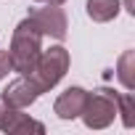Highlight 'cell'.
I'll list each match as a JSON object with an SVG mask.
<instances>
[{
	"mask_svg": "<svg viewBox=\"0 0 135 135\" xmlns=\"http://www.w3.org/2000/svg\"><path fill=\"white\" fill-rule=\"evenodd\" d=\"M37 3H53V6H64L66 0H37Z\"/></svg>",
	"mask_w": 135,
	"mask_h": 135,
	"instance_id": "12",
	"label": "cell"
},
{
	"mask_svg": "<svg viewBox=\"0 0 135 135\" xmlns=\"http://www.w3.org/2000/svg\"><path fill=\"white\" fill-rule=\"evenodd\" d=\"M42 50V35L40 29L32 24V19H21L13 29V37H11V48H8V56H11V69L19 72V74H27L32 72V66L37 61Z\"/></svg>",
	"mask_w": 135,
	"mask_h": 135,
	"instance_id": "1",
	"label": "cell"
},
{
	"mask_svg": "<svg viewBox=\"0 0 135 135\" xmlns=\"http://www.w3.org/2000/svg\"><path fill=\"white\" fill-rule=\"evenodd\" d=\"M85 8H88V16H90L93 21L106 24V21H111V19L119 16L122 3H119V0H88Z\"/></svg>",
	"mask_w": 135,
	"mask_h": 135,
	"instance_id": "7",
	"label": "cell"
},
{
	"mask_svg": "<svg viewBox=\"0 0 135 135\" xmlns=\"http://www.w3.org/2000/svg\"><path fill=\"white\" fill-rule=\"evenodd\" d=\"M8 72H13L11 69V56H8V50H0V80H6Z\"/></svg>",
	"mask_w": 135,
	"mask_h": 135,
	"instance_id": "11",
	"label": "cell"
},
{
	"mask_svg": "<svg viewBox=\"0 0 135 135\" xmlns=\"http://www.w3.org/2000/svg\"><path fill=\"white\" fill-rule=\"evenodd\" d=\"M117 114L122 117V124L127 130L135 127V95L132 93H117Z\"/></svg>",
	"mask_w": 135,
	"mask_h": 135,
	"instance_id": "9",
	"label": "cell"
},
{
	"mask_svg": "<svg viewBox=\"0 0 135 135\" xmlns=\"http://www.w3.org/2000/svg\"><path fill=\"white\" fill-rule=\"evenodd\" d=\"M29 19H32V24L40 29L42 37H53V40H64V37H66L69 21H66V13H64L61 6L45 3L42 8H32V11H29Z\"/></svg>",
	"mask_w": 135,
	"mask_h": 135,
	"instance_id": "4",
	"label": "cell"
},
{
	"mask_svg": "<svg viewBox=\"0 0 135 135\" xmlns=\"http://www.w3.org/2000/svg\"><path fill=\"white\" fill-rule=\"evenodd\" d=\"M124 8H127L130 13H135V8H132V0H124Z\"/></svg>",
	"mask_w": 135,
	"mask_h": 135,
	"instance_id": "13",
	"label": "cell"
},
{
	"mask_svg": "<svg viewBox=\"0 0 135 135\" xmlns=\"http://www.w3.org/2000/svg\"><path fill=\"white\" fill-rule=\"evenodd\" d=\"M0 95H3L13 109H27V106H32V103L40 98V90L35 88V82H32L27 74H21L19 80H13Z\"/></svg>",
	"mask_w": 135,
	"mask_h": 135,
	"instance_id": "6",
	"label": "cell"
},
{
	"mask_svg": "<svg viewBox=\"0 0 135 135\" xmlns=\"http://www.w3.org/2000/svg\"><path fill=\"white\" fill-rule=\"evenodd\" d=\"M19 114H21V109H13V106H11V103L3 98V95H0V130L11 135V127L16 124Z\"/></svg>",
	"mask_w": 135,
	"mask_h": 135,
	"instance_id": "10",
	"label": "cell"
},
{
	"mask_svg": "<svg viewBox=\"0 0 135 135\" xmlns=\"http://www.w3.org/2000/svg\"><path fill=\"white\" fill-rule=\"evenodd\" d=\"M80 119L85 122V127L90 130H103L117 119V93L109 88H98L93 93H88V103L80 114Z\"/></svg>",
	"mask_w": 135,
	"mask_h": 135,
	"instance_id": "3",
	"label": "cell"
},
{
	"mask_svg": "<svg viewBox=\"0 0 135 135\" xmlns=\"http://www.w3.org/2000/svg\"><path fill=\"white\" fill-rule=\"evenodd\" d=\"M117 77H119V82L127 90L135 88V50H124L119 56V61H117Z\"/></svg>",
	"mask_w": 135,
	"mask_h": 135,
	"instance_id": "8",
	"label": "cell"
},
{
	"mask_svg": "<svg viewBox=\"0 0 135 135\" xmlns=\"http://www.w3.org/2000/svg\"><path fill=\"white\" fill-rule=\"evenodd\" d=\"M85 103H88V90L74 85V88H66V90L56 98L53 111H56L58 119H77V117L82 114Z\"/></svg>",
	"mask_w": 135,
	"mask_h": 135,
	"instance_id": "5",
	"label": "cell"
},
{
	"mask_svg": "<svg viewBox=\"0 0 135 135\" xmlns=\"http://www.w3.org/2000/svg\"><path fill=\"white\" fill-rule=\"evenodd\" d=\"M69 64H72L69 50H66L64 45H53L48 50H40L32 72H27V77L35 82V88L40 93H48L50 88H56L64 80V74L69 72Z\"/></svg>",
	"mask_w": 135,
	"mask_h": 135,
	"instance_id": "2",
	"label": "cell"
}]
</instances>
